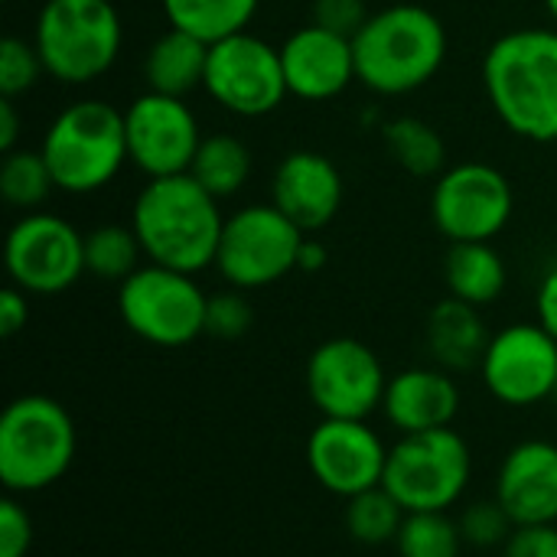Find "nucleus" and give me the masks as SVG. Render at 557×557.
<instances>
[{
	"label": "nucleus",
	"mask_w": 557,
	"mask_h": 557,
	"mask_svg": "<svg viewBox=\"0 0 557 557\" xmlns=\"http://www.w3.org/2000/svg\"><path fill=\"white\" fill-rule=\"evenodd\" d=\"M392 160L411 176H441L447 170V144L441 131L421 117H395L382 131Z\"/></svg>",
	"instance_id": "obj_26"
},
{
	"label": "nucleus",
	"mask_w": 557,
	"mask_h": 557,
	"mask_svg": "<svg viewBox=\"0 0 557 557\" xmlns=\"http://www.w3.org/2000/svg\"><path fill=\"white\" fill-rule=\"evenodd\" d=\"M3 268L10 284L29 297H55L85 274V235L52 212H23L3 242Z\"/></svg>",
	"instance_id": "obj_12"
},
{
	"label": "nucleus",
	"mask_w": 557,
	"mask_h": 557,
	"mask_svg": "<svg viewBox=\"0 0 557 557\" xmlns=\"http://www.w3.org/2000/svg\"><path fill=\"white\" fill-rule=\"evenodd\" d=\"M473 476V450L454 428L401 434L388 450L385 490L405 512H447L454 509Z\"/></svg>",
	"instance_id": "obj_7"
},
{
	"label": "nucleus",
	"mask_w": 557,
	"mask_h": 557,
	"mask_svg": "<svg viewBox=\"0 0 557 557\" xmlns=\"http://www.w3.org/2000/svg\"><path fill=\"white\" fill-rule=\"evenodd\" d=\"M281 65L290 98L310 104L333 101L346 95L352 82H359L352 39L317 26L313 20L307 26H297L281 42Z\"/></svg>",
	"instance_id": "obj_17"
},
{
	"label": "nucleus",
	"mask_w": 557,
	"mask_h": 557,
	"mask_svg": "<svg viewBox=\"0 0 557 557\" xmlns=\"http://www.w3.org/2000/svg\"><path fill=\"white\" fill-rule=\"evenodd\" d=\"M480 75L506 131L522 140L557 144V26H522L496 36Z\"/></svg>",
	"instance_id": "obj_1"
},
{
	"label": "nucleus",
	"mask_w": 557,
	"mask_h": 557,
	"mask_svg": "<svg viewBox=\"0 0 557 557\" xmlns=\"http://www.w3.org/2000/svg\"><path fill=\"white\" fill-rule=\"evenodd\" d=\"M160 7L173 29L193 33L212 46L225 36L245 33L258 16L261 0H160Z\"/></svg>",
	"instance_id": "obj_24"
},
{
	"label": "nucleus",
	"mask_w": 557,
	"mask_h": 557,
	"mask_svg": "<svg viewBox=\"0 0 557 557\" xmlns=\"http://www.w3.org/2000/svg\"><path fill=\"white\" fill-rule=\"evenodd\" d=\"M460 525L447 512H408L395 539L398 557H460Z\"/></svg>",
	"instance_id": "obj_30"
},
{
	"label": "nucleus",
	"mask_w": 557,
	"mask_h": 557,
	"mask_svg": "<svg viewBox=\"0 0 557 557\" xmlns=\"http://www.w3.org/2000/svg\"><path fill=\"white\" fill-rule=\"evenodd\" d=\"M33 46L59 85L104 78L124 46V23L111 0H42L33 23Z\"/></svg>",
	"instance_id": "obj_5"
},
{
	"label": "nucleus",
	"mask_w": 557,
	"mask_h": 557,
	"mask_svg": "<svg viewBox=\"0 0 557 557\" xmlns=\"http://www.w3.org/2000/svg\"><path fill=\"white\" fill-rule=\"evenodd\" d=\"M72 414L49 395H20L0 414V483L13 496L55 486L75 460Z\"/></svg>",
	"instance_id": "obj_6"
},
{
	"label": "nucleus",
	"mask_w": 557,
	"mask_h": 557,
	"mask_svg": "<svg viewBox=\"0 0 557 557\" xmlns=\"http://www.w3.org/2000/svg\"><path fill=\"white\" fill-rule=\"evenodd\" d=\"M307 232H300L274 202L242 206L225 219L215 271L228 287L258 290L297 271V255Z\"/></svg>",
	"instance_id": "obj_9"
},
{
	"label": "nucleus",
	"mask_w": 557,
	"mask_h": 557,
	"mask_svg": "<svg viewBox=\"0 0 557 557\" xmlns=\"http://www.w3.org/2000/svg\"><path fill=\"white\" fill-rule=\"evenodd\" d=\"M382 414L398 434L454 428L460 414V388L441 366H414L388 379Z\"/></svg>",
	"instance_id": "obj_20"
},
{
	"label": "nucleus",
	"mask_w": 557,
	"mask_h": 557,
	"mask_svg": "<svg viewBox=\"0 0 557 557\" xmlns=\"http://www.w3.org/2000/svg\"><path fill=\"white\" fill-rule=\"evenodd\" d=\"M460 525V535L470 548H499L509 542V535L516 532V522L512 516L499 506V499H483V503H473L460 512L457 519Z\"/></svg>",
	"instance_id": "obj_32"
},
{
	"label": "nucleus",
	"mask_w": 557,
	"mask_h": 557,
	"mask_svg": "<svg viewBox=\"0 0 557 557\" xmlns=\"http://www.w3.org/2000/svg\"><path fill=\"white\" fill-rule=\"evenodd\" d=\"M209 294L196 274L163 264H140L117 284L121 323L144 343L160 349H183L206 333Z\"/></svg>",
	"instance_id": "obj_8"
},
{
	"label": "nucleus",
	"mask_w": 557,
	"mask_h": 557,
	"mask_svg": "<svg viewBox=\"0 0 557 557\" xmlns=\"http://www.w3.org/2000/svg\"><path fill=\"white\" fill-rule=\"evenodd\" d=\"M55 189V180L39 150H10L0 163V196L10 209L36 212Z\"/></svg>",
	"instance_id": "obj_28"
},
{
	"label": "nucleus",
	"mask_w": 557,
	"mask_h": 557,
	"mask_svg": "<svg viewBox=\"0 0 557 557\" xmlns=\"http://www.w3.org/2000/svg\"><path fill=\"white\" fill-rule=\"evenodd\" d=\"M359 82L382 98H401L424 88L447 62V26L421 3H392L369 13L352 36Z\"/></svg>",
	"instance_id": "obj_3"
},
{
	"label": "nucleus",
	"mask_w": 557,
	"mask_h": 557,
	"mask_svg": "<svg viewBox=\"0 0 557 557\" xmlns=\"http://www.w3.org/2000/svg\"><path fill=\"white\" fill-rule=\"evenodd\" d=\"M144 261L140 238L131 225H98L85 232V274L98 281H127Z\"/></svg>",
	"instance_id": "obj_27"
},
{
	"label": "nucleus",
	"mask_w": 557,
	"mask_h": 557,
	"mask_svg": "<svg viewBox=\"0 0 557 557\" xmlns=\"http://www.w3.org/2000/svg\"><path fill=\"white\" fill-rule=\"evenodd\" d=\"M33 548V519L23 503L7 493L0 503V557H26Z\"/></svg>",
	"instance_id": "obj_34"
},
{
	"label": "nucleus",
	"mask_w": 557,
	"mask_h": 557,
	"mask_svg": "<svg viewBox=\"0 0 557 557\" xmlns=\"http://www.w3.org/2000/svg\"><path fill=\"white\" fill-rule=\"evenodd\" d=\"M516 212V193L503 170L483 160L447 166L431 189L434 228L450 242H493Z\"/></svg>",
	"instance_id": "obj_11"
},
{
	"label": "nucleus",
	"mask_w": 557,
	"mask_h": 557,
	"mask_svg": "<svg viewBox=\"0 0 557 557\" xmlns=\"http://www.w3.org/2000/svg\"><path fill=\"white\" fill-rule=\"evenodd\" d=\"M496 499L519 525H557V444L522 441L496 473Z\"/></svg>",
	"instance_id": "obj_19"
},
{
	"label": "nucleus",
	"mask_w": 557,
	"mask_h": 557,
	"mask_svg": "<svg viewBox=\"0 0 557 557\" xmlns=\"http://www.w3.org/2000/svg\"><path fill=\"white\" fill-rule=\"evenodd\" d=\"M369 20L366 0H313V23L339 36H356Z\"/></svg>",
	"instance_id": "obj_35"
},
{
	"label": "nucleus",
	"mask_w": 557,
	"mask_h": 557,
	"mask_svg": "<svg viewBox=\"0 0 557 557\" xmlns=\"http://www.w3.org/2000/svg\"><path fill=\"white\" fill-rule=\"evenodd\" d=\"M193 173L147 180L131 206V228L144 258L173 271L199 274L215 268L225 215Z\"/></svg>",
	"instance_id": "obj_2"
},
{
	"label": "nucleus",
	"mask_w": 557,
	"mask_h": 557,
	"mask_svg": "<svg viewBox=\"0 0 557 557\" xmlns=\"http://www.w3.org/2000/svg\"><path fill=\"white\" fill-rule=\"evenodd\" d=\"M255 323V310L245 297V290H219L209 297L206 310V333L215 339H242Z\"/></svg>",
	"instance_id": "obj_33"
},
{
	"label": "nucleus",
	"mask_w": 557,
	"mask_h": 557,
	"mask_svg": "<svg viewBox=\"0 0 557 557\" xmlns=\"http://www.w3.org/2000/svg\"><path fill=\"white\" fill-rule=\"evenodd\" d=\"M542 3H545V10L552 16V26H557V0H542Z\"/></svg>",
	"instance_id": "obj_41"
},
{
	"label": "nucleus",
	"mask_w": 557,
	"mask_h": 557,
	"mask_svg": "<svg viewBox=\"0 0 557 557\" xmlns=\"http://www.w3.org/2000/svg\"><path fill=\"white\" fill-rule=\"evenodd\" d=\"M20 111H16V101L13 98H0V150L10 153L16 150V140H20Z\"/></svg>",
	"instance_id": "obj_39"
},
{
	"label": "nucleus",
	"mask_w": 557,
	"mask_h": 557,
	"mask_svg": "<svg viewBox=\"0 0 557 557\" xmlns=\"http://www.w3.org/2000/svg\"><path fill=\"white\" fill-rule=\"evenodd\" d=\"M490 330L480 317V307H470L457 297L441 300L428 317V352L447 372L480 369L490 346Z\"/></svg>",
	"instance_id": "obj_21"
},
{
	"label": "nucleus",
	"mask_w": 557,
	"mask_h": 557,
	"mask_svg": "<svg viewBox=\"0 0 557 557\" xmlns=\"http://www.w3.org/2000/svg\"><path fill=\"white\" fill-rule=\"evenodd\" d=\"M503 557H557V525H519L503 545Z\"/></svg>",
	"instance_id": "obj_36"
},
{
	"label": "nucleus",
	"mask_w": 557,
	"mask_h": 557,
	"mask_svg": "<svg viewBox=\"0 0 557 557\" xmlns=\"http://www.w3.org/2000/svg\"><path fill=\"white\" fill-rule=\"evenodd\" d=\"M46 75L42 59L33 46V39L7 36L0 42V98H20L36 88V82Z\"/></svg>",
	"instance_id": "obj_31"
},
{
	"label": "nucleus",
	"mask_w": 557,
	"mask_h": 557,
	"mask_svg": "<svg viewBox=\"0 0 557 557\" xmlns=\"http://www.w3.org/2000/svg\"><path fill=\"white\" fill-rule=\"evenodd\" d=\"M486 392L506 408H532L557 392V339L535 323H512L490 336L480 362Z\"/></svg>",
	"instance_id": "obj_14"
},
{
	"label": "nucleus",
	"mask_w": 557,
	"mask_h": 557,
	"mask_svg": "<svg viewBox=\"0 0 557 557\" xmlns=\"http://www.w3.org/2000/svg\"><path fill=\"white\" fill-rule=\"evenodd\" d=\"M388 450L369 421L323 418L307 441V467L326 493L352 499L385 483Z\"/></svg>",
	"instance_id": "obj_16"
},
{
	"label": "nucleus",
	"mask_w": 557,
	"mask_h": 557,
	"mask_svg": "<svg viewBox=\"0 0 557 557\" xmlns=\"http://www.w3.org/2000/svg\"><path fill=\"white\" fill-rule=\"evenodd\" d=\"M206 95L235 117H264L274 114L287 91L281 46L255 33H235L209 46L206 65Z\"/></svg>",
	"instance_id": "obj_10"
},
{
	"label": "nucleus",
	"mask_w": 557,
	"mask_h": 557,
	"mask_svg": "<svg viewBox=\"0 0 557 557\" xmlns=\"http://www.w3.org/2000/svg\"><path fill=\"white\" fill-rule=\"evenodd\" d=\"M189 173L215 199H228V196L242 193L245 183L251 180V150L232 134H209L199 144Z\"/></svg>",
	"instance_id": "obj_25"
},
{
	"label": "nucleus",
	"mask_w": 557,
	"mask_h": 557,
	"mask_svg": "<svg viewBox=\"0 0 557 557\" xmlns=\"http://www.w3.org/2000/svg\"><path fill=\"white\" fill-rule=\"evenodd\" d=\"M555 398H557V392H555Z\"/></svg>",
	"instance_id": "obj_42"
},
{
	"label": "nucleus",
	"mask_w": 557,
	"mask_h": 557,
	"mask_svg": "<svg viewBox=\"0 0 557 557\" xmlns=\"http://www.w3.org/2000/svg\"><path fill=\"white\" fill-rule=\"evenodd\" d=\"M26 323H29V294L20 290L16 284L3 287V294H0V336L13 339Z\"/></svg>",
	"instance_id": "obj_37"
},
{
	"label": "nucleus",
	"mask_w": 557,
	"mask_h": 557,
	"mask_svg": "<svg viewBox=\"0 0 557 557\" xmlns=\"http://www.w3.org/2000/svg\"><path fill=\"white\" fill-rule=\"evenodd\" d=\"M206 65H209V42L170 26L163 36H157L147 46V55H144L147 91L186 98L189 91L202 88Z\"/></svg>",
	"instance_id": "obj_22"
},
{
	"label": "nucleus",
	"mask_w": 557,
	"mask_h": 557,
	"mask_svg": "<svg viewBox=\"0 0 557 557\" xmlns=\"http://www.w3.org/2000/svg\"><path fill=\"white\" fill-rule=\"evenodd\" d=\"M405 516L408 512L395 503V496L385 486L346 499V532L352 535V542L369 548L395 542Z\"/></svg>",
	"instance_id": "obj_29"
},
{
	"label": "nucleus",
	"mask_w": 557,
	"mask_h": 557,
	"mask_svg": "<svg viewBox=\"0 0 557 557\" xmlns=\"http://www.w3.org/2000/svg\"><path fill=\"white\" fill-rule=\"evenodd\" d=\"M509 281L503 255L493 242H457L444 258V284L450 297L470 307H490L503 297Z\"/></svg>",
	"instance_id": "obj_23"
},
{
	"label": "nucleus",
	"mask_w": 557,
	"mask_h": 557,
	"mask_svg": "<svg viewBox=\"0 0 557 557\" xmlns=\"http://www.w3.org/2000/svg\"><path fill=\"white\" fill-rule=\"evenodd\" d=\"M39 153L59 193L91 196L131 163L124 111L101 98H78L49 121Z\"/></svg>",
	"instance_id": "obj_4"
},
{
	"label": "nucleus",
	"mask_w": 557,
	"mask_h": 557,
	"mask_svg": "<svg viewBox=\"0 0 557 557\" xmlns=\"http://www.w3.org/2000/svg\"><path fill=\"white\" fill-rule=\"evenodd\" d=\"M385 392V366L362 339L333 336L307 359V395L323 418L369 421L382 411Z\"/></svg>",
	"instance_id": "obj_13"
},
{
	"label": "nucleus",
	"mask_w": 557,
	"mask_h": 557,
	"mask_svg": "<svg viewBox=\"0 0 557 557\" xmlns=\"http://www.w3.org/2000/svg\"><path fill=\"white\" fill-rule=\"evenodd\" d=\"M535 320L557 339V264H552L535 294Z\"/></svg>",
	"instance_id": "obj_38"
},
{
	"label": "nucleus",
	"mask_w": 557,
	"mask_h": 557,
	"mask_svg": "<svg viewBox=\"0 0 557 557\" xmlns=\"http://www.w3.org/2000/svg\"><path fill=\"white\" fill-rule=\"evenodd\" d=\"M124 131L131 163L147 180L189 173L202 144L199 117L186 98L160 91H144L124 108Z\"/></svg>",
	"instance_id": "obj_15"
},
{
	"label": "nucleus",
	"mask_w": 557,
	"mask_h": 557,
	"mask_svg": "<svg viewBox=\"0 0 557 557\" xmlns=\"http://www.w3.org/2000/svg\"><path fill=\"white\" fill-rule=\"evenodd\" d=\"M271 202L307 235L326 228L343 206V173L317 150H290L271 176Z\"/></svg>",
	"instance_id": "obj_18"
},
{
	"label": "nucleus",
	"mask_w": 557,
	"mask_h": 557,
	"mask_svg": "<svg viewBox=\"0 0 557 557\" xmlns=\"http://www.w3.org/2000/svg\"><path fill=\"white\" fill-rule=\"evenodd\" d=\"M326 261H330L326 245L307 235V238H304V245H300V255H297V271L317 274V271H323V268H326Z\"/></svg>",
	"instance_id": "obj_40"
}]
</instances>
